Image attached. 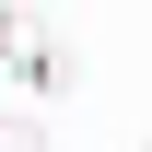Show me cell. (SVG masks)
<instances>
[{
	"instance_id": "6da1fadb",
	"label": "cell",
	"mask_w": 152,
	"mask_h": 152,
	"mask_svg": "<svg viewBox=\"0 0 152 152\" xmlns=\"http://www.w3.org/2000/svg\"><path fill=\"white\" fill-rule=\"evenodd\" d=\"M12 82H23V94H47V105H58V94H70V82H82V58H70V47H58L47 23H35V35L12 47Z\"/></svg>"
},
{
	"instance_id": "7a4b0ae2",
	"label": "cell",
	"mask_w": 152,
	"mask_h": 152,
	"mask_svg": "<svg viewBox=\"0 0 152 152\" xmlns=\"http://www.w3.org/2000/svg\"><path fill=\"white\" fill-rule=\"evenodd\" d=\"M23 35H35V23H23L12 0H0V70H12V47H23Z\"/></svg>"
},
{
	"instance_id": "3957f363",
	"label": "cell",
	"mask_w": 152,
	"mask_h": 152,
	"mask_svg": "<svg viewBox=\"0 0 152 152\" xmlns=\"http://www.w3.org/2000/svg\"><path fill=\"white\" fill-rule=\"evenodd\" d=\"M0 140H12V117H0Z\"/></svg>"
}]
</instances>
